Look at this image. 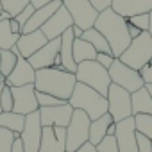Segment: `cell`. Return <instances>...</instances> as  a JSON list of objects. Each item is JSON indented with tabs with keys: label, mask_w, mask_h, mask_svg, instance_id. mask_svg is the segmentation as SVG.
Masks as SVG:
<instances>
[{
	"label": "cell",
	"mask_w": 152,
	"mask_h": 152,
	"mask_svg": "<svg viewBox=\"0 0 152 152\" xmlns=\"http://www.w3.org/2000/svg\"><path fill=\"white\" fill-rule=\"evenodd\" d=\"M109 43L111 47V54L118 59L124 50L131 45V36H129V31H127V20L120 15H116L111 7L99 13V18L93 25Z\"/></svg>",
	"instance_id": "1"
},
{
	"label": "cell",
	"mask_w": 152,
	"mask_h": 152,
	"mask_svg": "<svg viewBox=\"0 0 152 152\" xmlns=\"http://www.w3.org/2000/svg\"><path fill=\"white\" fill-rule=\"evenodd\" d=\"M75 84H77L75 73L63 70V66L36 70V81H34L36 91L48 93V95H54L57 99L68 100L73 93Z\"/></svg>",
	"instance_id": "2"
},
{
	"label": "cell",
	"mask_w": 152,
	"mask_h": 152,
	"mask_svg": "<svg viewBox=\"0 0 152 152\" xmlns=\"http://www.w3.org/2000/svg\"><path fill=\"white\" fill-rule=\"evenodd\" d=\"M68 104L73 107V109H81L84 111L90 120H97L100 118L102 115L107 113V99L102 97L99 91H95L93 88L83 84V83H77L73 88V93L72 97L68 99Z\"/></svg>",
	"instance_id": "3"
},
{
	"label": "cell",
	"mask_w": 152,
	"mask_h": 152,
	"mask_svg": "<svg viewBox=\"0 0 152 152\" xmlns=\"http://www.w3.org/2000/svg\"><path fill=\"white\" fill-rule=\"evenodd\" d=\"M75 79L77 83H83L95 91H99L102 97L107 95V90L111 86V77L107 68L99 64L97 61H83L77 64V72H75Z\"/></svg>",
	"instance_id": "4"
},
{
	"label": "cell",
	"mask_w": 152,
	"mask_h": 152,
	"mask_svg": "<svg viewBox=\"0 0 152 152\" xmlns=\"http://www.w3.org/2000/svg\"><path fill=\"white\" fill-rule=\"evenodd\" d=\"M118 59L124 64H127V66H131L138 72L147 63H150L152 61V38H150L148 31H145L138 38H134Z\"/></svg>",
	"instance_id": "5"
},
{
	"label": "cell",
	"mask_w": 152,
	"mask_h": 152,
	"mask_svg": "<svg viewBox=\"0 0 152 152\" xmlns=\"http://www.w3.org/2000/svg\"><path fill=\"white\" fill-rule=\"evenodd\" d=\"M90 124L91 120L84 111L73 109L72 120L66 125V152H75L90 140Z\"/></svg>",
	"instance_id": "6"
},
{
	"label": "cell",
	"mask_w": 152,
	"mask_h": 152,
	"mask_svg": "<svg viewBox=\"0 0 152 152\" xmlns=\"http://www.w3.org/2000/svg\"><path fill=\"white\" fill-rule=\"evenodd\" d=\"M109 72V77H111V83L118 84L120 88L127 90L129 93H134L136 90L143 88L145 83H143V77H141V73L127 64H124L120 59H115L111 68L107 70Z\"/></svg>",
	"instance_id": "7"
},
{
	"label": "cell",
	"mask_w": 152,
	"mask_h": 152,
	"mask_svg": "<svg viewBox=\"0 0 152 152\" xmlns=\"http://www.w3.org/2000/svg\"><path fill=\"white\" fill-rule=\"evenodd\" d=\"M107 113L113 116L115 124L132 116V109H131V93L124 88H120L118 84L111 83L109 90H107Z\"/></svg>",
	"instance_id": "8"
},
{
	"label": "cell",
	"mask_w": 152,
	"mask_h": 152,
	"mask_svg": "<svg viewBox=\"0 0 152 152\" xmlns=\"http://www.w3.org/2000/svg\"><path fill=\"white\" fill-rule=\"evenodd\" d=\"M63 6L70 13L73 25L81 27L83 31L91 29L99 18V11H95L90 0H63Z\"/></svg>",
	"instance_id": "9"
},
{
	"label": "cell",
	"mask_w": 152,
	"mask_h": 152,
	"mask_svg": "<svg viewBox=\"0 0 152 152\" xmlns=\"http://www.w3.org/2000/svg\"><path fill=\"white\" fill-rule=\"evenodd\" d=\"M41 120H39V111H34L25 116L23 131L20 132V140L23 145L25 152H39V143H41Z\"/></svg>",
	"instance_id": "10"
},
{
	"label": "cell",
	"mask_w": 152,
	"mask_h": 152,
	"mask_svg": "<svg viewBox=\"0 0 152 152\" xmlns=\"http://www.w3.org/2000/svg\"><path fill=\"white\" fill-rule=\"evenodd\" d=\"M11 93H13V102H15V106H13L15 113L27 116V115H31V113L39 109L34 84L15 86V88H11Z\"/></svg>",
	"instance_id": "11"
},
{
	"label": "cell",
	"mask_w": 152,
	"mask_h": 152,
	"mask_svg": "<svg viewBox=\"0 0 152 152\" xmlns=\"http://www.w3.org/2000/svg\"><path fill=\"white\" fill-rule=\"evenodd\" d=\"M59 50H61V38L48 39V41H47L36 54H32L27 61L32 64L34 70L52 68V66H56V59L59 57Z\"/></svg>",
	"instance_id": "12"
},
{
	"label": "cell",
	"mask_w": 152,
	"mask_h": 152,
	"mask_svg": "<svg viewBox=\"0 0 152 152\" xmlns=\"http://www.w3.org/2000/svg\"><path fill=\"white\" fill-rule=\"evenodd\" d=\"M11 50L16 54L15 48H11ZM34 81H36V70L32 68V64H31L25 57H22V56L18 54L15 70L6 77V86H9V88L25 86V84H34Z\"/></svg>",
	"instance_id": "13"
},
{
	"label": "cell",
	"mask_w": 152,
	"mask_h": 152,
	"mask_svg": "<svg viewBox=\"0 0 152 152\" xmlns=\"http://www.w3.org/2000/svg\"><path fill=\"white\" fill-rule=\"evenodd\" d=\"M72 25H73V20H72L70 13L66 11L64 6H61V7L47 20V23L41 27V32L47 36V39H56V38H61L63 32L68 31Z\"/></svg>",
	"instance_id": "14"
},
{
	"label": "cell",
	"mask_w": 152,
	"mask_h": 152,
	"mask_svg": "<svg viewBox=\"0 0 152 152\" xmlns=\"http://www.w3.org/2000/svg\"><path fill=\"white\" fill-rule=\"evenodd\" d=\"M39 120L41 125H59V127H66L72 120L73 115V107L66 102L63 106H50V107H39Z\"/></svg>",
	"instance_id": "15"
},
{
	"label": "cell",
	"mask_w": 152,
	"mask_h": 152,
	"mask_svg": "<svg viewBox=\"0 0 152 152\" xmlns=\"http://www.w3.org/2000/svg\"><path fill=\"white\" fill-rule=\"evenodd\" d=\"M115 138H116V143H118V152H138L134 116H129V118L116 124Z\"/></svg>",
	"instance_id": "16"
},
{
	"label": "cell",
	"mask_w": 152,
	"mask_h": 152,
	"mask_svg": "<svg viewBox=\"0 0 152 152\" xmlns=\"http://www.w3.org/2000/svg\"><path fill=\"white\" fill-rule=\"evenodd\" d=\"M47 41H48L47 36H45V34L41 32V29H39V31H34V32L22 34L20 39L16 41V45H15L13 48L16 50V54H20L22 57L29 59V57H31L32 54H36Z\"/></svg>",
	"instance_id": "17"
},
{
	"label": "cell",
	"mask_w": 152,
	"mask_h": 152,
	"mask_svg": "<svg viewBox=\"0 0 152 152\" xmlns=\"http://www.w3.org/2000/svg\"><path fill=\"white\" fill-rule=\"evenodd\" d=\"M111 9L124 18H131L136 15L152 13V0H113Z\"/></svg>",
	"instance_id": "18"
},
{
	"label": "cell",
	"mask_w": 152,
	"mask_h": 152,
	"mask_svg": "<svg viewBox=\"0 0 152 152\" xmlns=\"http://www.w3.org/2000/svg\"><path fill=\"white\" fill-rule=\"evenodd\" d=\"M63 6V2L61 0H54V2H50V4H47V6H43V7H39V9H34V13H32V16L29 18V22L23 25V29H22V34H27V32H34V31H39L45 23H47V20L59 9Z\"/></svg>",
	"instance_id": "19"
},
{
	"label": "cell",
	"mask_w": 152,
	"mask_h": 152,
	"mask_svg": "<svg viewBox=\"0 0 152 152\" xmlns=\"http://www.w3.org/2000/svg\"><path fill=\"white\" fill-rule=\"evenodd\" d=\"M73 39H75V36H73V32H72V27H70V29L64 31L63 36H61V50H59L63 70L72 72V73L77 72V63L73 61Z\"/></svg>",
	"instance_id": "20"
},
{
	"label": "cell",
	"mask_w": 152,
	"mask_h": 152,
	"mask_svg": "<svg viewBox=\"0 0 152 152\" xmlns=\"http://www.w3.org/2000/svg\"><path fill=\"white\" fill-rule=\"evenodd\" d=\"M131 109H132V116L134 115H152V97L145 86L131 93Z\"/></svg>",
	"instance_id": "21"
},
{
	"label": "cell",
	"mask_w": 152,
	"mask_h": 152,
	"mask_svg": "<svg viewBox=\"0 0 152 152\" xmlns=\"http://www.w3.org/2000/svg\"><path fill=\"white\" fill-rule=\"evenodd\" d=\"M111 124H115V120H113V116L109 113L102 115L97 120H91V124H90V140L88 141L93 143V145H99L107 136V127Z\"/></svg>",
	"instance_id": "22"
},
{
	"label": "cell",
	"mask_w": 152,
	"mask_h": 152,
	"mask_svg": "<svg viewBox=\"0 0 152 152\" xmlns=\"http://www.w3.org/2000/svg\"><path fill=\"white\" fill-rule=\"evenodd\" d=\"M39 152H66V145L57 140V136H56L52 125H47V127L41 129Z\"/></svg>",
	"instance_id": "23"
},
{
	"label": "cell",
	"mask_w": 152,
	"mask_h": 152,
	"mask_svg": "<svg viewBox=\"0 0 152 152\" xmlns=\"http://www.w3.org/2000/svg\"><path fill=\"white\" fill-rule=\"evenodd\" d=\"M97 54L99 52L86 39H83V38H75L73 39V61L77 64L83 63V61H95Z\"/></svg>",
	"instance_id": "24"
},
{
	"label": "cell",
	"mask_w": 152,
	"mask_h": 152,
	"mask_svg": "<svg viewBox=\"0 0 152 152\" xmlns=\"http://www.w3.org/2000/svg\"><path fill=\"white\" fill-rule=\"evenodd\" d=\"M23 124H25L23 115H18L15 111H2L0 113V127H4L7 131H13V132L20 134L23 131Z\"/></svg>",
	"instance_id": "25"
},
{
	"label": "cell",
	"mask_w": 152,
	"mask_h": 152,
	"mask_svg": "<svg viewBox=\"0 0 152 152\" xmlns=\"http://www.w3.org/2000/svg\"><path fill=\"white\" fill-rule=\"evenodd\" d=\"M9 20H2V22H0V50H11L16 45V41L20 39V36H22V34H15L11 31Z\"/></svg>",
	"instance_id": "26"
},
{
	"label": "cell",
	"mask_w": 152,
	"mask_h": 152,
	"mask_svg": "<svg viewBox=\"0 0 152 152\" xmlns=\"http://www.w3.org/2000/svg\"><path fill=\"white\" fill-rule=\"evenodd\" d=\"M83 39H86L88 43H91L93 45V48L97 50V52H104V54H111V47H109V43H107V39L95 29V27H91V29H88V31H84L83 32Z\"/></svg>",
	"instance_id": "27"
},
{
	"label": "cell",
	"mask_w": 152,
	"mask_h": 152,
	"mask_svg": "<svg viewBox=\"0 0 152 152\" xmlns=\"http://www.w3.org/2000/svg\"><path fill=\"white\" fill-rule=\"evenodd\" d=\"M18 54H15L13 50H0V73L7 77V75L15 70Z\"/></svg>",
	"instance_id": "28"
},
{
	"label": "cell",
	"mask_w": 152,
	"mask_h": 152,
	"mask_svg": "<svg viewBox=\"0 0 152 152\" xmlns=\"http://www.w3.org/2000/svg\"><path fill=\"white\" fill-rule=\"evenodd\" d=\"M134 127L136 132L152 140V115H134Z\"/></svg>",
	"instance_id": "29"
},
{
	"label": "cell",
	"mask_w": 152,
	"mask_h": 152,
	"mask_svg": "<svg viewBox=\"0 0 152 152\" xmlns=\"http://www.w3.org/2000/svg\"><path fill=\"white\" fill-rule=\"evenodd\" d=\"M0 4H2V11H7L15 18L31 4V0H0Z\"/></svg>",
	"instance_id": "30"
},
{
	"label": "cell",
	"mask_w": 152,
	"mask_h": 152,
	"mask_svg": "<svg viewBox=\"0 0 152 152\" xmlns=\"http://www.w3.org/2000/svg\"><path fill=\"white\" fill-rule=\"evenodd\" d=\"M16 138H20V134L0 127V152H11L13 150V143H15Z\"/></svg>",
	"instance_id": "31"
},
{
	"label": "cell",
	"mask_w": 152,
	"mask_h": 152,
	"mask_svg": "<svg viewBox=\"0 0 152 152\" xmlns=\"http://www.w3.org/2000/svg\"><path fill=\"white\" fill-rule=\"evenodd\" d=\"M36 99H38V104H39V107L63 106V104H66V102H68V100L57 99V97H54V95H48V93H41V91H36Z\"/></svg>",
	"instance_id": "32"
},
{
	"label": "cell",
	"mask_w": 152,
	"mask_h": 152,
	"mask_svg": "<svg viewBox=\"0 0 152 152\" xmlns=\"http://www.w3.org/2000/svg\"><path fill=\"white\" fill-rule=\"evenodd\" d=\"M129 23H132L134 27H138L140 31H148V25H150V13H143V15H136V16H131V18H125Z\"/></svg>",
	"instance_id": "33"
},
{
	"label": "cell",
	"mask_w": 152,
	"mask_h": 152,
	"mask_svg": "<svg viewBox=\"0 0 152 152\" xmlns=\"http://www.w3.org/2000/svg\"><path fill=\"white\" fill-rule=\"evenodd\" d=\"M97 147V152H118V143L115 136H106Z\"/></svg>",
	"instance_id": "34"
},
{
	"label": "cell",
	"mask_w": 152,
	"mask_h": 152,
	"mask_svg": "<svg viewBox=\"0 0 152 152\" xmlns=\"http://www.w3.org/2000/svg\"><path fill=\"white\" fill-rule=\"evenodd\" d=\"M0 106H2V111H13V93H11V88L9 86H4L2 90V95H0Z\"/></svg>",
	"instance_id": "35"
},
{
	"label": "cell",
	"mask_w": 152,
	"mask_h": 152,
	"mask_svg": "<svg viewBox=\"0 0 152 152\" xmlns=\"http://www.w3.org/2000/svg\"><path fill=\"white\" fill-rule=\"evenodd\" d=\"M136 145L138 152H152V140H148L141 132H136Z\"/></svg>",
	"instance_id": "36"
},
{
	"label": "cell",
	"mask_w": 152,
	"mask_h": 152,
	"mask_svg": "<svg viewBox=\"0 0 152 152\" xmlns=\"http://www.w3.org/2000/svg\"><path fill=\"white\" fill-rule=\"evenodd\" d=\"M32 13H34V7H32V6L29 4V6H27V7H25V9H23V11H22L20 15H16V16H15V20H16V22H18V23L22 25V29H23V25H25V23L29 22V18L32 16Z\"/></svg>",
	"instance_id": "37"
},
{
	"label": "cell",
	"mask_w": 152,
	"mask_h": 152,
	"mask_svg": "<svg viewBox=\"0 0 152 152\" xmlns=\"http://www.w3.org/2000/svg\"><path fill=\"white\" fill-rule=\"evenodd\" d=\"M115 59H116V57H115L113 54H104V52H99V54H97V59H95V61H97L99 64H102L104 68H107V70H109Z\"/></svg>",
	"instance_id": "38"
},
{
	"label": "cell",
	"mask_w": 152,
	"mask_h": 152,
	"mask_svg": "<svg viewBox=\"0 0 152 152\" xmlns=\"http://www.w3.org/2000/svg\"><path fill=\"white\" fill-rule=\"evenodd\" d=\"M90 4L95 7V11L102 13V11H106V9H109V7H111L113 0H90Z\"/></svg>",
	"instance_id": "39"
},
{
	"label": "cell",
	"mask_w": 152,
	"mask_h": 152,
	"mask_svg": "<svg viewBox=\"0 0 152 152\" xmlns=\"http://www.w3.org/2000/svg\"><path fill=\"white\" fill-rule=\"evenodd\" d=\"M140 73H141V77H143V83H145V84H150V83H152V61L147 63V64L140 70Z\"/></svg>",
	"instance_id": "40"
},
{
	"label": "cell",
	"mask_w": 152,
	"mask_h": 152,
	"mask_svg": "<svg viewBox=\"0 0 152 152\" xmlns=\"http://www.w3.org/2000/svg\"><path fill=\"white\" fill-rule=\"evenodd\" d=\"M75 152H97V147L93 145V143H90V141H86L84 145H81Z\"/></svg>",
	"instance_id": "41"
},
{
	"label": "cell",
	"mask_w": 152,
	"mask_h": 152,
	"mask_svg": "<svg viewBox=\"0 0 152 152\" xmlns=\"http://www.w3.org/2000/svg\"><path fill=\"white\" fill-rule=\"evenodd\" d=\"M127 31H129V36H131V39L138 38V36L143 32V31H140L138 27H134V25H132V23H129V22H127Z\"/></svg>",
	"instance_id": "42"
},
{
	"label": "cell",
	"mask_w": 152,
	"mask_h": 152,
	"mask_svg": "<svg viewBox=\"0 0 152 152\" xmlns=\"http://www.w3.org/2000/svg\"><path fill=\"white\" fill-rule=\"evenodd\" d=\"M50 2H54V0H31V6L34 9H39V7H43V6H47Z\"/></svg>",
	"instance_id": "43"
},
{
	"label": "cell",
	"mask_w": 152,
	"mask_h": 152,
	"mask_svg": "<svg viewBox=\"0 0 152 152\" xmlns=\"http://www.w3.org/2000/svg\"><path fill=\"white\" fill-rule=\"evenodd\" d=\"M9 23H11V31H13L15 34H22V25H20L15 18H11V20H9Z\"/></svg>",
	"instance_id": "44"
},
{
	"label": "cell",
	"mask_w": 152,
	"mask_h": 152,
	"mask_svg": "<svg viewBox=\"0 0 152 152\" xmlns=\"http://www.w3.org/2000/svg\"><path fill=\"white\" fill-rule=\"evenodd\" d=\"M11 152H25L23 150V145H22V140L20 138H16L15 140V143H13V150Z\"/></svg>",
	"instance_id": "45"
},
{
	"label": "cell",
	"mask_w": 152,
	"mask_h": 152,
	"mask_svg": "<svg viewBox=\"0 0 152 152\" xmlns=\"http://www.w3.org/2000/svg\"><path fill=\"white\" fill-rule=\"evenodd\" d=\"M72 32H73L75 38H83V32H84V31H83L81 27H77V25H72Z\"/></svg>",
	"instance_id": "46"
},
{
	"label": "cell",
	"mask_w": 152,
	"mask_h": 152,
	"mask_svg": "<svg viewBox=\"0 0 152 152\" xmlns=\"http://www.w3.org/2000/svg\"><path fill=\"white\" fill-rule=\"evenodd\" d=\"M115 132H116V124H111L107 127V136H115Z\"/></svg>",
	"instance_id": "47"
},
{
	"label": "cell",
	"mask_w": 152,
	"mask_h": 152,
	"mask_svg": "<svg viewBox=\"0 0 152 152\" xmlns=\"http://www.w3.org/2000/svg\"><path fill=\"white\" fill-rule=\"evenodd\" d=\"M9 18H13L7 11H0V22H2V20H9Z\"/></svg>",
	"instance_id": "48"
},
{
	"label": "cell",
	"mask_w": 152,
	"mask_h": 152,
	"mask_svg": "<svg viewBox=\"0 0 152 152\" xmlns=\"http://www.w3.org/2000/svg\"><path fill=\"white\" fill-rule=\"evenodd\" d=\"M0 86H6V77L2 73H0Z\"/></svg>",
	"instance_id": "49"
},
{
	"label": "cell",
	"mask_w": 152,
	"mask_h": 152,
	"mask_svg": "<svg viewBox=\"0 0 152 152\" xmlns=\"http://www.w3.org/2000/svg\"><path fill=\"white\" fill-rule=\"evenodd\" d=\"M145 88H147V91H148L150 97H152V83H150V84H145Z\"/></svg>",
	"instance_id": "50"
},
{
	"label": "cell",
	"mask_w": 152,
	"mask_h": 152,
	"mask_svg": "<svg viewBox=\"0 0 152 152\" xmlns=\"http://www.w3.org/2000/svg\"><path fill=\"white\" fill-rule=\"evenodd\" d=\"M148 34H150V38H152V13H150V25H148Z\"/></svg>",
	"instance_id": "51"
},
{
	"label": "cell",
	"mask_w": 152,
	"mask_h": 152,
	"mask_svg": "<svg viewBox=\"0 0 152 152\" xmlns=\"http://www.w3.org/2000/svg\"><path fill=\"white\" fill-rule=\"evenodd\" d=\"M2 90H4V86H0V95H2ZM0 113H2V106H0Z\"/></svg>",
	"instance_id": "52"
},
{
	"label": "cell",
	"mask_w": 152,
	"mask_h": 152,
	"mask_svg": "<svg viewBox=\"0 0 152 152\" xmlns=\"http://www.w3.org/2000/svg\"><path fill=\"white\" fill-rule=\"evenodd\" d=\"M0 11H2V4H0Z\"/></svg>",
	"instance_id": "53"
},
{
	"label": "cell",
	"mask_w": 152,
	"mask_h": 152,
	"mask_svg": "<svg viewBox=\"0 0 152 152\" xmlns=\"http://www.w3.org/2000/svg\"><path fill=\"white\" fill-rule=\"evenodd\" d=\"M61 2H63V0H61Z\"/></svg>",
	"instance_id": "54"
}]
</instances>
